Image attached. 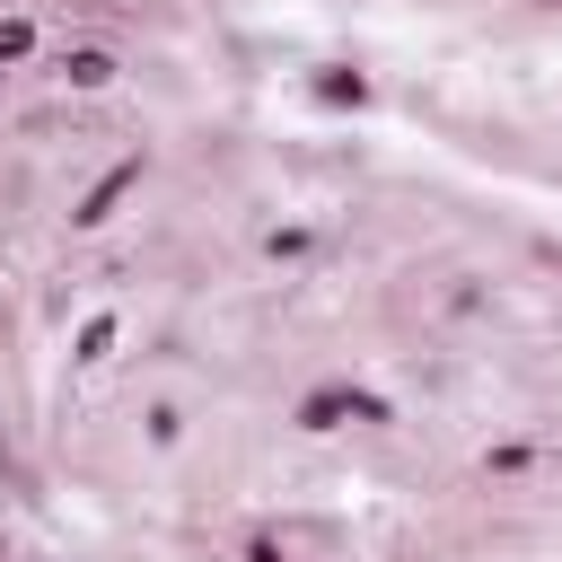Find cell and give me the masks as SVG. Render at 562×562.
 Listing matches in <instances>:
<instances>
[{"label": "cell", "instance_id": "1", "mask_svg": "<svg viewBox=\"0 0 562 562\" xmlns=\"http://www.w3.org/2000/svg\"><path fill=\"white\" fill-rule=\"evenodd\" d=\"M70 79H79V88H97V79H114V61H105V53H70Z\"/></svg>", "mask_w": 562, "mask_h": 562}]
</instances>
